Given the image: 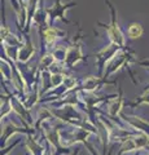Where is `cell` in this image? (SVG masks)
<instances>
[{"instance_id":"14","label":"cell","mask_w":149,"mask_h":155,"mask_svg":"<svg viewBox=\"0 0 149 155\" xmlns=\"http://www.w3.org/2000/svg\"><path fill=\"white\" fill-rule=\"evenodd\" d=\"M147 88H149V85H147Z\"/></svg>"},{"instance_id":"10","label":"cell","mask_w":149,"mask_h":155,"mask_svg":"<svg viewBox=\"0 0 149 155\" xmlns=\"http://www.w3.org/2000/svg\"><path fill=\"white\" fill-rule=\"evenodd\" d=\"M143 26L140 25V23H137V22H132V23H130L128 25V28H127V35L130 39H137V38H140L143 35Z\"/></svg>"},{"instance_id":"13","label":"cell","mask_w":149,"mask_h":155,"mask_svg":"<svg viewBox=\"0 0 149 155\" xmlns=\"http://www.w3.org/2000/svg\"><path fill=\"white\" fill-rule=\"evenodd\" d=\"M108 155H112V150H110V151H109V154Z\"/></svg>"},{"instance_id":"7","label":"cell","mask_w":149,"mask_h":155,"mask_svg":"<svg viewBox=\"0 0 149 155\" xmlns=\"http://www.w3.org/2000/svg\"><path fill=\"white\" fill-rule=\"evenodd\" d=\"M123 118H126V120L132 125L134 128H136L139 130H143L145 134L149 136V123L148 122H144L141 118H137V116H132V118H127L126 115H122Z\"/></svg>"},{"instance_id":"4","label":"cell","mask_w":149,"mask_h":155,"mask_svg":"<svg viewBox=\"0 0 149 155\" xmlns=\"http://www.w3.org/2000/svg\"><path fill=\"white\" fill-rule=\"evenodd\" d=\"M73 5H76L75 3H71V4H61L60 3V0H56V5L53 8H49V9H47V16L49 17V25L52 23V21H55L56 18H61L62 21H65V22H69L68 19H66L64 17V14L66 12V9L70 8V7H73Z\"/></svg>"},{"instance_id":"2","label":"cell","mask_w":149,"mask_h":155,"mask_svg":"<svg viewBox=\"0 0 149 155\" xmlns=\"http://www.w3.org/2000/svg\"><path fill=\"white\" fill-rule=\"evenodd\" d=\"M119 48H121L119 45L112 43L110 45H108L107 48H104L103 51H100L97 54H96V60H97L100 75L103 74V70H104V67H105V64H107L109 60H113V58L115 57V53L119 51Z\"/></svg>"},{"instance_id":"9","label":"cell","mask_w":149,"mask_h":155,"mask_svg":"<svg viewBox=\"0 0 149 155\" xmlns=\"http://www.w3.org/2000/svg\"><path fill=\"white\" fill-rule=\"evenodd\" d=\"M123 106V97H122V89H119V96L115 98L114 101H112L109 105V114L113 116H117V114H119Z\"/></svg>"},{"instance_id":"5","label":"cell","mask_w":149,"mask_h":155,"mask_svg":"<svg viewBox=\"0 0 149 155\" xmlns=\"http://www.w3.org/2000/svg\"><path fill=\"white\" fill-rule=\"evenodd\" d=\"M83 60V54H82V49L79 44H74L70 48L66 49V57H65V62L69 67H73L76 62Z\"/></svg>"},{"instance_id":"8","label":"cell","mask_w":149,"mask_h":155,"mask_svg":"<svg viewBox=\"0 0 149 155\" xmlns=\"http://www.w3.org/2000/svg\"><path fill=\"white\" fill-rule=\"evenodd\" d=\"M34 47H32L30 39H27L26 45H23L21 49H18V60L22 62H27L31 58V56L34 54Z\"/></svg>"},{"instance_id":"11","label":"cell","mask_w":149,"mask_h":155,"mask_svg":"<svg viewBox=\"0 0 149 155\" xmlns=\"http://www.w3.org/2000/svg\"><path fill=\"white\" fill-rule=\"evenodd\" d=\"M60 34H64V32H61L59 28H53V27H49V28H47V30L44 31V40L48 45L52 44L57 38L60 36Z\"/></svg>"},{"instance_id":"6","label":"cell","mask_w":149,"mask_h":155,"mask_svg":"<svg viewBox=\"0 0 149 155\" xmlns=\"http://www.w3.org/2000/svg\"><path fill=\"white\" fill-rule=\"evenodd\" d=\"M103 83L107 84H113V81H109L108 78H104V79H100V78H95V76H88L83 80V87L82 88L86 91H93L96 88H99Z\"/></svg>"},{"instance_id":"3","label":"cell","mask_w":149,"mask_h":155,"mask_svg":"<svg viewBox=\"0 0 149 155\" xmlns=\"http://www.w3.org/2000/svg\"><path fill=\"white\" fill-rule=\"evenodd\" d=\"M130 53H132V52L127 49V52H126V51L122 52V53H121V54H119L118 57L115 56V57L113 58V60H112V64H110V65L108 66V70L105 71V75H104V78H108L109 75L114 74V72L117 71V70L121 69V67H122L123 65H126L130 60H132L134 54H132V56H130Z\"/></svg>"},{"instance_id":"12","label":"cell","mask_w":149,"mask_h":155,"mask_svg":"<svg viewBox=\"0 0 149 155\" xmlns=\"http://www.w3.org/2000/svg\"><path fill=\"white\" fill-rule=\"evenodd\" d=\"M140 104H148L149 105V88L145 89L144 94L141 97H139V98L136 100V102L128 104V106H136V105H140Z\"/></svg>"},{"instance_id":"1","label":"cell","mask_w":149,"mask_h":155,"mask_svg":"<svg viewBox=\"0 0 149 155\" xmlns=\"http://www.w3.org/2000/svg\"><path fill=\"white\" fill-rule=\"evenodd\" d=\"M107 4L110 8V12H112V22H110V25H108V28H107L108 36L110 38L112 43L119 45V47H121V49H123V48H124V36H123L121 28H119L118 23H117V18H115L117 14H115V9H114V7L109 2H107Z\"/></svg>"}]
</instances>
